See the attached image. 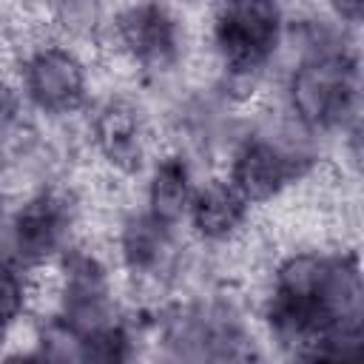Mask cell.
Here are the masks:
<instances>
[{
  "label": "cell",
  "mask_w": 364,
  "mask_h": 364,
  "mask_svg": "<svg viewBox=\"0 0 364 364\" xmlns=\"http://www.w3.org/2000/svg\"><path fill=\"white\" fill-rule=\"evenodd\" d=\"M355 97V68L347 57H318L293 77V105L313 125L338 122Z\"/></svg>",
  "instance_id": "2"
},
{
  "label": "cell",
  "mask_w": 364,
  "mask_h": 364,
  "mask_svg": "<svg viewBox=\"0 0 364 364\" xmlns=\"http://www.w3.org/2000/svg\"><path fill=\"white\" fill-rule=\"evenodd\" d=\"M23 307V287L20 279L9 264L0 262V327H6Z\"/></svg>",
  "instance_id": "12"
},
{
  "label": "cell",
  "mask_w": 364,
  "mask_h": 364,
  "mask_svg": "<svg viewBox=\"0 0 364 364\" xmlns=\"http://www.w3.org/2000/svg\"><path fill=\"white\" fill-rule=\"evenodd\" d=\"M191 205V185H188V168L182 159H165L151 182V216L171 225L182 216V210Z\"/></svg>",
  "instance_id": "9"
},
{
  "label": "cell",
  "mask_w": 364,
  "mask_h": 364,
  "mask_svg": "<svg viewBox=\"0 0 364 364\" xmlns=\"http://www.w3.org/2000/svg\"><path fill=\"white\" fill-rule=\"evenodd\" d=\"M100 142L114 162H134L139 156L136 119L128 108L111 105L100 117Z\"/></svg>",
  "instance_id": "10"
},
{
  "label": "cell",
  "mask_w": 364,
  "mask_h": 364,
  "mask_svg": "<svg viewBox=\"0 0 364 364\" xmlns=\"http://www.w3.org/2000/svg\"><path fill=\"white\" fill-rule=\"evenodd\" d=\"M105 276L97 267L94 259H74L68 264V282H65V324L80 333V338L102 324L105 316Z\"/></svg>",
  "instance_id": "7"
},
{
  "label": "cell",
  "mask_w": 364,
  "mask_h": 364,
  "mask_svg": "<svg viewBox=\"0 0 364 364\" xmlns=\"http://www.w3.org/2000/svg\"><path fill=\"white\" fill-rule=\"evenodd\" d=\"M330 3L336 6V11H338L341 17H350V20H358V17H361L364 0H330Z\"/></svg>",
  "instance_id": "13"
},
{
  "label": "cell",
  "mask_w": 364,
  "mask_h": 364,
  "mask_svg": "<svg viewBox=\"0 0 364 364\" xmlns=\"http://www.w3.org/2000/svg\"><path fill=\"white\" fill-rule=\"evenodd\" d=\"M165 222L156 216H139L125 230V259L131 267H154L165 250Z\"/></svg>",
  "instance_id": "11"
},
{
  "label": "cell",
  "mask_w": 364,
  "mask_h": 364,
  "mask_svg": "<svg viewBox=\"0 0 364 364\" xmlns=\"http://www.w3.org/2000/svg\"><path fill=\"white\" fill-rule=\"evenodd\" d=\"M193 225L205 236H228L245 216V196L233 185H208L191 199Z\"/></svg>",
  "instance_id": "8"
},
{
  "label": "cell",
  "mask_w": 364,
  "mask_h": 364,
  "mask_svg": "<svg viewBox=\"0 0 364 364\" xmlns=\"http://www.w3.org/2000/svg\"><path fill=\"white\" fill-rule=\"evenodd\" d=\"M299 176L296 156L270 142H247L233 162V188L247 199H267Z\"/></svg>",
  "instance_id": "3"
},
{
  "label": "cell",
  "mask_w": 364,
  "mask_h": 364,
  "mask_svg": "<svg viewBox=\"0 0 364 364\" xmlns=\"http://www.w3.org/2000/svg\"><path fill=\"white\" fill-rule=\"evenodd\" d=\"M63 230H65L63 205L51 196H37L9 222L6 245L14 247V253L23 259H40L60 245Z\"/></svg>",
  "instance_id": "5"
},
{
  "label": "cell",
  "mask_w": 364,
  "mask_h": 364,
  "mask_svg": "<svg viewBox=\"0 0 364 364\" xmlns=\"http://www.w3.org/2000/svg\"><path fill=\"white\" fill-rule=\"evenodd\" d=\"M279 40L276 0H225L216 17V43L233 68H256Z\"/></svg>",
  "instance_id": "1"
},
{
  "label": "cell",
  "mask_w": 364,
  "mask_h": 364,
  "mask_svg": "<svg viewBox=\"0 0 364 364\" xmlns=\"http://www.w3.org/2000/svg\"><path fill=\"white\" fill-rule=\"evenodd\" d=\"M119 34H122V43L128 46V51L148 65H162L176 51L173 20L156 3L134 6L131 11H125L119 20Z\"/></svg>",
  "instance_id": "6"
},
{
  "label": "cell",
  "mask_w": 364,
  "mask_h": 364,
  "mask_svg": "<svg viewBox=\"0 0 364 364\" xmlns=\"http://www.w3.org/2000/svg\"><path fill=\"white\" fill-rule=\"evenodd\" d=\"M26 85L37 105L48 111H68L82 97V71L71 54L48 48L28 63Z\"/></svg>",
  "instance_id": "4"
}]
</instances>
